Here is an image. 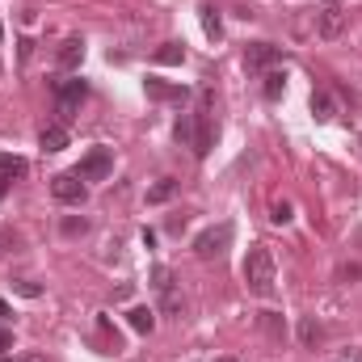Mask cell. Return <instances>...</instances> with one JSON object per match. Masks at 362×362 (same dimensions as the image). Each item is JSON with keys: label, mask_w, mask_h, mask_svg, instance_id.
Here are the masks:
<instances>
[{"label": "cell", "mask_w": 362, "mask_h": 362, "mask_svg": "<svg viewBox=\"0 0 362 362\" xmlns=\"http://www.w3.org/2000/svg\"><path fill=\"white\" fill-rule=\"evenodd\" d=\"M245 283H249V291L261 295V299L274 295L278 266H274V253H270L266 245H253V249H249V257H245Z\"/></svg>", "instance_id": "6da1fadb"}, {"label": "cell", "mask_w": 362, "mask_h": 362, "mask_svg": "<svg viewBox=\"0 0 362 362\" xmlns=\"http://www.w3.org/2000/svg\"><path fill=\"white\" fill-rule=\"evenodd\" d=\"M215 143V127H211V93L202 89V105L194 110V156H207Z\"/></svg>", "instance_id": "7a4b0ae2"}, {"label": "cell", "mask_w": 362, "mask_h": 362, "mask_svg": "<svg viewBox=\"0 0 362 362\" xmlns=\"http://www.w3.org/2000/svg\"><path fill=\"white\" fill-rule=\"evenodd\" d=\"M110 169H114V152H110V148H93V152L80 160L76 177H80V181H105Z\"/></svg>", "instance_id": "3957f363"}, {"label": "cell", "mask_w": 362, "mask_h": 362, "mask_svg": "<svg viewBox=\"0 0 362 362\" xmlns=\"http://www.w3.org/2000/svg\"><path fill=\"white\" fill-rule=\"evenodd\" d=\"M51 194H55L63 207H80V202L89 198V186H84L76 173H59V177H51Z\"/></svg>", "instance_id": "277c9868"}, {"label": "cell", "mask_w": 362, "mask_h": 362, "mask_svg": "<svg viewBox=\"0 0 362 362\" xmlns=\"http://www.w3.org/2000/svg\"><path fill=\"white\" fill-rule=\"evenodd\" d=\"M228 240H232V224L207 228V232H198V240H194V253H198L202 261H211V257H219V253L228 249Z\"/></svg>", "instance_id": "5b68a950"}, {"label": "cell", "mask_w": 362, "mask_h": 362, "mask_svg": "<svg viewBox=\"0 0 362 362\" xmlns=\"http://www.w3.org/2000/svg\"><path fill=\"white\" fill-rule=\"evenodd\" d=\"M278 59H283V51H278L274 42H253V46L245 51V67H249V72H270Z\"/></svg>", "instance_id": "8992f818"}, {"label": "cell", "mask_w": 362, "mask_h": 362, "mask_svg": "<svg viewBox=\"0 0 362 362\" xmlns=\"http://www.w3.org/2000/svg\"><path fill=\"white\" fill-rule=\"evenodd\" d=\"M55 93H59V114L72 118V110L89 97V84L84 80H55Z\"/></svg>", "instance_id": "52a82bcc"}, {"label": "cell", "mask_w": 362, "mask_h": 362, "mask_svg": "<svg viewBox=\"0 0 362 362\" xmlns=\"http://www.w3.org/2000/svg\"><path fill=\"white\" fill-rule=\"evenodd\" d=\"M143 93H148L152 101H186V97H190L186 84H164V80H156V76L143 80Z\"/></svg>", "instance_id": "ba28073f"}, {"label": "cell", "mask_w": 362, "mask_h": 362, "mask_svg": "<svg viewBox=\"0 0 362 362\" xmlns=\"http://www.w3.org/2000/svg\"><path fill=\"white\" fill-rule=\"evenodd\" d=\"M80 59H84V42H80V38H63V42H59V55H55L59 72H76Z\"/></svg>", "instance_id": "9c48e42d"}, {"label": "cell", "mask_w": 362, "mask_h": 362, "mask_svg": "<svg viewBox=\"0 0 362 362\" xmlns=\"http://www.w3.org/2000/svg\"><path fill=\"white\" fill-rule=\"evenodd\" d=\"M38 143H42V152H63V148H67V127H63V122H51V127H42Z\"/></svg>", "instance_id": "30bf717a"}, {"label": "cell", "mask_w": 362, "mask_h": 362, "mask_svg": "<svg viewBox=\"0 0 362 362\" xmlns=\"http://www.w3.org/2000/svg\"><path fill=\"white\" fill-rule=\"evenodd\" d=\"M342 25H346V17H342L337 8H325V13H321V21H316L321 38H337V34H342Z\"/></svg>", "instance_id": "8fae6325"}, {"label": "cell", "mask_w": 362, "mask_h": 362, "mask_svg": "<svg viewBox=\"0 0 362 362\" xmlns=\"http://www.w3.org/2000/svg\"><path fill=\"white\" fill-rule=\"evenodd\" d=\"M160 67H173V63H186V46L181 42H164V46H156V55H152Z\"/></svg>", "instance_id": "7c38bea8"}, {"label": "cell", "mask_w": 362, "mask_h": 362, "mask_svg": "<svg viewBox=\"0 0 362 362\" xmlns=\"http://www.w3.org/2000/svg\"><path fill=\"white\" fill-rule=\"evenodd\" d=\"M198 17H202V30H207V38H211V42H219V38H224V25H219V13H215V4H202V8H198Z\"/></svg>", "instance_id": "4fadbf2b"}, {"label": "cell", "mask_w": 362, "mask_h": 362, "mask_svg": "<svg viewBox=\"0 0 362 362\" xmlns=\"http://www.w3.org/2000/svg\"><path fill=\"white\" fill-rule=\"evenodd\" d=\"M261 80H266V84H261V93H266V101H278V97L287 93V72H266Z\"/></svg>", "instance_id": "5bb4252c"}, {"label": "cell", "mask_w": 362, "mask_h": 362, "mask_svg": "<svg viewBox=\"0 0 362 362\" xmlns=\"http://www.w3.org/2000/svg\"><path fill=\"white\" fill-rule=\"evenodd\" d=\"M127 321H131L135 333H152V329H156V312H152V308H131Z\"/></svg>", "instance_id": "9a60e30c"}, {"label": "cell", "mask_w": 362, "mask_h": 362, "mask_svg": "<svg viewBox=\"0 0 362 362\" xmlns=\"http://www.w3.org/2000/svg\"><path fill=\"white\" fill-rule=\"evenodd\" d=\"M312 114H316V122H333V114H337L333 97L329 93H312Z\"/></svg>", "instance_id": "2e32d148"}, {"label": "cell", "mask_w": 362, "mask_h": 362, "mask_svg": "<svg viewBox=\"0 0 362 362\" xmlns=\"http://www.w3.org/2000/svg\"><path fill=\"white\" fill-rule=\"evenodd\" d=\"M173 135H177L181 148H194V114H181L177 127H173Z\"/></svg>", "instance_id": "e0dca14e"}, {"label": "cell", "mask_w": 362, "mask_h": 362, "mask_svg": "<svg viewBox=\"0 0 362 362\" xmlns=\"http://www.w3.org/2000/svg\"><path fill=\"white\" fill-rule=\"evenodd\" d=\"M173 194H177V181H169V177H164V181H156V186L148 190V202H152V207H160V202H169Z\"/></svg>", "instance_id": "ac0fdd59"}, {"label": "cell", "mask_w": 362, "mask_h": 362, "mask_svg": "<svg viewBox=\"0 0 362 362\" xmlns=\"http://www.w3.org/2000/svg\"><path fill=\"white\" fill-rule=\"evenodd\" d=\"M25 169H30V164H25L21 156H0V177H4V181H8V177H25Z\"/></svg>", "instance_id": "d6986e66"}, {"label": "cell", "mask_w": 362, "mask_h": 362, "mask_svg": "<svg viewBox=\"0 0 362 362\" xmlns=\"http://www.w3.org/2000/svg\"><path fill=\"white\" fill-rule=\"evenodd\" d=\"M160 308H164V316H181V295L169 287V291H160Z\"/></svg>", "instance_id": "ffe728a7"}, {"label": "cell", "mask_w": 362, "mask_h": 362, "mask_svg": "<svg viewBox=\"0 0 362 362\" xmlns=\"http://www.w3.org/2000/svg\"><path fill=\"white\" fill-rule=\"evenodd\" d=\"M152 287H156V295L169 291V287H173V270H169V266H156V270H152Z\"/></svg>", "instance_id": "44dd1931"}, {"label": "cell", "mask_w": 362, "mask_h": 362, "mask_svg": "<svg viewBox=\"0 0 362 362\" xmlns=\"http://www.w3.org/2000/svg\"><path fill=\"white\" fill-rule=\"evenodd\" d=\"M13 291H17V295H25V299H38V295H42V287H38V283H30V278H25V283H13Z\"/></svg>", "instance_id": "7402d4cb"}, {"label": "cell", "mask_w": 362, "mask_h": 362, "mask_svg": "<svg viewBox=\"0 0 362 362\" xmlns=\"http://www.w3.org/2000/svg\"><path fill=\"white\" fill-rule=\"evenodd\" d=\"M299 337H304V342H308V346H312V342H316V337H321V325H316V321H312V316H308V321H304V325H299Z\"/></svg>", "instance_id": "603a6c76"}, {"label": "cell", "mask_w": 362, "mask_h": 362, "mask_svg": "<svg viewBox=\"0 0 362 362\" xmlns=\"http://www.w3.org/2000/svg\"><path fill=\"white\" fill-rule=\"evenodd\" d=\"M270 219H274L278 228H283V224H291V202H274V215H270Z\"/></svg>", "instance_id": "cb8c5ba5"}, {"label": "cell", "mask_w": 362, "mask_h": 362, "mask_svg": "<svg viewBox=\"0 0 362 362\" xmlns=\"http://www.w3.org/2000/svg\"><path fill=\"white\" fill-rule=\"evenodd\" d=\"M80 232H89L84 219H63V236H80Z\"/></svg>", "instance_id": "d4e9b609"}, {"label": "cell", "mask_w": 362, "mask_h": 362, "mask_svg": "<svg viewBox=\"0 0 362 362\" xmlns=\"http://www.w3.org/2000/svg\"><path fill=\"white\" fill-rule=\"evenodd\" d=\"M261 325H266V333H274V337L283 333V325H278V316H274V312H266V321H261Z\"/></svg>", "instance_id": "484cf974"}, {"label": "cell", "mask_w": 362, "mask_h": 362, "mask_svg": "<svg viewBox=\"0 0 362 362\" xmlns=\"http://www.w3.org/2000/svg\"><path fill=\"white\" fill-rule=\"evenodd\" d=\"M4 350H13V333H8V329H0V354H4Z\"/></svg>", "instance_id": "4316f807"}, {"label": "cell", "mask_w": 362, "mask_h": 362, "mask_svg": "<svg viewBox=\"0 0 362 362\" xmlns=\"http://www.w3.org/2000/svg\"><path fill=\"white\" fill-rule=\"evenodd\" d=\"M4 316H13V308H8V304L0 299V321H4Z\"/></svg>", "instance_id": "83f0119b"}, {"label": "cell", "mask_w": 362, "mask_h": 362, "mask_svg": "<svg viewBox=\"0 0 362 362\" xmlns=\"http://www.w3.org/2000/svg\"><path fill=\"white\" fill-rule=\"evenodd\" d=\"M4 194H8V181H4V177H0V198H4Z\"/></svg>", "instance_id": "f1b7e54d"}, {"label": "cell", "mask_w": 362, "mask_h": 362, "mask_svg": "<svg viewBox=\"0 0 362 362\" xmlns=\"http://www.w3.org/2000/svg\"><path fill=\"white\" fill-rule=\"evenodd\" d=\"M0 362H17V358H4V354H0Z\"/></svg>", "instance_id": "f546056e"}, {"label": "cell", "mask_w": 362, "mask_h": 362, "mask_svg": "<svg viewBox=\"0 0 362 362\" xmlns=\"http://www.w3.org/2000/svg\"><path fill=\"white\" fill-rule=\"evenodd\" d=\"M215 362H236V358H215Z\"/></svg>", "instance_id": "4dcf8cb0"}, {"label": "cell", "mask_w": 362, "mask_h": 362, "mask_svg": "<svg viewBox=\"0 0 362 362\" xmlns=\"http://www.w3.org/2000/svg\"><path fill=\"white\" fill-rule=\"evenodd\" d=\"M0 38H4V25H0Z\"/></svg>", "instance_id": "1f68e13d"}, {"label": "cell", "mask_w": 362, "mask_h": 362, "mask_svg": "<svg viewBox=\"0 0 362 362\" xmlns=\"http://www.w3.org/2000/svg\"><path fill=\"white\" fill-rule=\"evenodd\" d=\"M325 4H337V0H325Z\"/></svg>", "instance_id": "d6a6232c"}, {"label": "cell", "mask_w": 362, "mask_h": 362, "mask_svg": "<svg viewBox=\"0 0 362 362\" xmlns=\"http://www.w3.org/2000/svg\"><path fill=\"white\" fill-rule=\"evenodd\" d=\"M358 362H362V354H358Z\"/></svg>", "instance_id": "836d02e7"}]
</instances>
